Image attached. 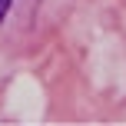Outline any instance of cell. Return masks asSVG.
<instances>
[{"instance_id":"obj_1","label":"cell","mask_w":126,"mask_h":126,"mask_svg":"<svg viewBox=\"0 0 126 126\" xmlns=\"http://www.w3.org/2000/svg\"><path fill=\"white\" fill-rule=\"evenodd\" d=\"M10 3H13V0H0V20L7 17V10H10Z\"/></svg>"}]
</instances>
